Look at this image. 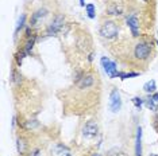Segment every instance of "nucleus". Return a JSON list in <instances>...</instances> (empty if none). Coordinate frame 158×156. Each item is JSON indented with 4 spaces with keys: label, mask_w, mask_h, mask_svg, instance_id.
I'll return each instance as SVG.
<instances>
[{
    "label": "nucleus",
    "mask_w": 158,
    "mask_h": 156,
    "mask_svg": "<svg viewBox=\"0 0 158 156\" xmlns=\"http://www.w3.org/2000/svg\"><path fill=\"white\" fill-rule=\"evenodd\" d=\"M64 26H65V16L62 14H57L53 18V20L49 23L48 28H46V37H56L60 33L64 31Z\"/></svg>",
    "instance_id": "f257e3e1"
},
{
    "label": "nucleus",
    "mask_w": 158,
    "mask_h": 156,
    "mask_svg": "<svg viewBox=\"0 0 158 156\" xmlns=\"http://www.w3.org/2000/svg\"><path fill=\"white\" fill-rule=\"evenodd\" d=\"M152 51H153V46L150 42H145V41H141L135 45L134 47V57L138 61H147L152 55Z\"/></svg>",
    "instance_id": "f03ea898"
},
{
    "label": "nucleus",
    "mask_w": 158,
    "mask_h": 156,
    "mask_svg": "<svg viewBox=\"0 0 158 156\" xmlns=\"http://www.w3.org/2000/svg\"><path fill=\"white\" fill-rule=\"evenodd\" d=\"M100 35L106 39H115L119 35V26L114 20H106L100 26Z\"/></svg>",
    "instance_id": "7ed1b4c3"
},
{
    "label": "nucleus",
    "mask_w": 158,
    "mask_h": 156,
    "mask_svg": "<svg viewBox=\"0 0 158 156\" xmlns=\"http://www.w3.org/2000/svg\"><path fill=\"white\" fill-rule=\"evenodd\" d=\"M100 62H102V66H103L104 72H106V74L110 78H116L118 77L119 72H118L116 63H115L114 61H111L108 57H103V58L100 59Z\"/></svg>",
    "instance_id": "20e7f679"
},
{
    "label": "nucleus",
    "mask_w": 158,
    "mask_h": 156,
    "mask_svg": "<svg viewBox=\"0 0 158 156\" xmlns=\"http://www.w3.org/2000/svg\"><path fill=\"white\" fill-rule=\"evenodd\" d=\"M99 133V124L95 120H89L85 123V125L82 127V136L87 137V139H92L96 137Z\"/></svg>",
    "instance_id": "39448f33"
},
{
    "label": "nucleus",
    "mask_w": 158,
    "mask_h": 156,
    "mask_svg": "<svg viewBox=\"0 0 158 156\" xmlns=\"http://www.w3.org/2000/svg\"><path fill=\"white\" fill-rule=\"evenodd\" d=\"M122 108V98H120V93L118 89H114L110 94V109L111 112L118 113Z\"/></svg>",
    "instance_id": "423d86ee"
},
{
    "label": "nucleus",
    "mask_w": 158,
    "mask_h": 156,
    "mask_svg": "<svg viewBox=\"0 0 158 156\" xmlns=\"http://www.w3.org/2000/svg\"><path fill=\"white\" fill-rule=\"evenodd\" d=\"M126 23H127L128 28L131 30V34L134 38H138L139 37V19L135 14H131V15L127 16L126 19Z\"/></svg>",
    "instance_id": "0eeeda50"
},
{
    "label": "nucleus",
    "mask_w": 158,
    "mask_h": 156,
    "mask_svg": "<svg viewBox=\"0 0 158 156\" xmlns=\"http://www.w3.org/2000/svg\"><path fill=\"white\" fill-rule=\"evenodd\" d=\"M48 14H49V11L45 8H38L37 11H34L33 14H31V18H30V24L28 26H31V27H34V26H37V24L41 22L44 18H46L48 16Z\"/></svg>",
    "instance_id": "6e6552de"
},
{
    "label": "nucleus",
    "mask_w": 158,
    "mask_h": 156,
    "mask_svg": "<svg viewBox=\"0 0 158 156\" xmlns=\"http://www.w3.org/2000/svg\"><path fill=\"white\" fill-rule=\"evenodd\" d=\"M95 84V77H93V74L91 73H84V76L81 77V80L78 81L76 84L78 89H88V88H91L92 85Z\"/></svg>",
    "instance_id": "1a4fd4ad"
},
{
    "label": "nucleus",
    "mask_w": 158,
    "mask_h": 156,
    "mask_svg": "<svg viewBox=\"0 0 158 156\" xmlns=\"http://www.w3.org/2000/svg\"><path fill=\"white\" fill-rule=\"evenodd\" d=\"M135 156H142V128H136L135 136Z\"/></svg>",
    "instance_id": "9d476101"
},
{
    "label": "nucleus",
    "mask_w": 158,
    "mask_h": 156,
    "mask_svg": "<svg viewBox=\"0 0 158 156\" xmlns=\"http://www.w3.org/2000/svg\"><path fill=\"white\" fill-rule=\"evenodd\" d=\"M27 148H28V143L24 137L19 136L16 139V150H18V154L19 155H26L27 152Z\"/></svg>",
    "instance_id": "9b49d317"
},
{
    "label": "nucleus",
    "mask_w": 158,
    "mask_h": 156,
    "mask_svg": "<svg viewBox=\"0 0 158 156\" xmlns=\"http://www.w3.org/2000/svg\"><path fill=\"white\" fill-rule=\"evenodd\" d=\"M107 14L111 16H120L123 14V10L118 3H110L107 7Z\"/></svg>",
    "instance_id": "f8f14e48"
},
{
    "label": "nucleus",
    "mask_w": 158,
    "mask_h": 156,
    "mask_svg": "<svg viewBox=\"0 0 158 156\" xmlns=\"http://www.w3.org/2000/svg\"><path fill=\"white\" fill-rule=\"evenodd\" d=\"M37 41H38L37 34H34V35H33V37H31L30 39H27V41H26V45H24L23 50L26 51V54H27V55H30L31 53H33V49H34L35 42H37Z\"/></svg>",
    "instance_id": "ddd939ff"
},
{
    "label": "nucleus",
    "mask_w": 158,
    "mask_h": 156,
    "mask_svg": "<svg viewBox=\"0 0 158 156\" xmlns=\"http://www.w3.org/2000/svg\"><path fill=\"white\" fill-rule=\"evenodd\" d=\"M156 89H157V84L154 80L147 81V82L143 85V90H145V93H147V94H154L156 93Z\"/></svg>",
    "instance_id": "4468645a"
},
{
    "label": "nucleus",
    "mask_w": 158,
    "mask_h": 156,
    "mask_svg": "<svg viewBox=\"0 0 158 156\" xmlns=\"http://www.w3.org/2000/svg\"><path fill=\"white\" fill-rule=\"evenodd\" d=\"M145 105H146L147 109H150V111H153V112H157L158 111V104L153 100V97L150 94H149V97L145 100Z\"/></svg>",
    "instance_id": "2eb2a0df"
},
{
    "label": "nucleus",
    "mask_w": 158,
    "mask_h": 156,
    "mask_svg": "<svg viewBox=\"0 0 158 156\" xmlns=\"http://www.w3.org/2000/svg\"><path fill=\"white\" fill-rule=\"evenodd\" d=\"M85 12H87V16L89 18V19H95L96 18V7H95V4L88 3V4L85 6Z\"/></svg>",
    "instance_id": "dca6fc26"
},
{
    "label": "nucleus",
    "mask_w": 158,
    "mask_h": 156,
    "mask_svg": "<svg viewBox=\"0 0 158 156\" xmlns=\"http://www.w3.org/2000/svg\"><path fill=\"white\" fill-rule=\"evenodd\" d=\"M139 76V73H136V72H119V74H118V78H120L122 81H124V80H127V78H134V77H138Z\"/></svg>",
    "instance_id": "f3484780"
},
{
    "label": "nucleus",
    "mask_w": 158,
    "mask_h": 156,
    "mask_svg": "<svg viewBox=\"0 0 158 156\" xmlns=\"http://www.w3.org/2000/svg\"><path fill=\"white\" fill-rule=\"evenodd\" d=\"M24 23H26V15H24V14H22V15H20V18H19V20H18L16 28H15V37H16L18 34H19V31L24 27Z\"/></svg>",
    "instance_id": "a211bd4d"
},
{
    "label": "nucleus",
    "mask_w": 158,
    "mask_h": 156,
    "mask_svg": "<svg viewBox=\"0 0 158 156\" xmlns=\"http://www.w3.org/2000/svg\"><path fill=\"white\" fill-rule=\"evenodd\" d=\"M53 151H54V154H56L57 156H61L62 154H65L66 151H69V148H68L66 145H64V144H57Z\"/></svg>",
    "instance_id": "6ab92c4d"
},
{
    "label": "nucleus",
    "mask_w": 158,
    "mask_h": 156,
    "mask_svg": "<svg viewBox=\"0 0 158 156\" xmlns=\"http://www.w3.org/2000/svg\"><path fill=\"white\" fill-rule=\"evenodd\" d=\"M24 57H27V54H26V51H24L23 49H22V50H19V51H18L16 54H15V61H16V65H18V66L22 65Z\"/></svg>",
    "instance_id": "aec40b11"
},
{
    "label": "nucleus",
    "mask_w": 158,
    "mask_h": 156,
    "mask_svg": "<svg viewBox=\"0 0 158 156\" xmlns=\"http://www.w3.org/2000/svg\"><path fill=\"white\" fill-rule=\"evenodd\" d=\"M11 81L14 84H16V85H20V82H22V74H20L19 72H16V70H12Z\"/></svg>",
    "instance_id": "412c9836"
},
{
    "label": "nucleus",
    "mask_w": 158,
    "mask_h": 156,
    "mask_svg": "<svg viewBox=\"0 0 158 156\" xmlns=\"http://www.w3.org/2000/svg\"><path fill=\"white\" fill-rule=\"evenodd\" d=\"M132 104H134V106L136 109H139V111H141V108L143 105H145V100H143V98H141V97H134L132 98Z\"/></svg>",
    "instance_id": "4be33fe9"
},
{
    "label": "nucleus",
    "mask_w": 158,
    "mask_h": 156,
    "mask_svg": "<svg viewBox=\"0 0 158 156\" xmlns=\"http://www.w3.org/2000/svg\"><path fill=\"white\" fill-rule=\"evenodd\" d=\"M38 127V121L37 120H28L24 123V129H34Z\"/></svg>",
    "instance_id": "5701e85b"
},
{
    "label": "nucleus",
    "mask_w": 158,
    "mask_h": 156,
    "mask_svg": "<svg viewBox=\"0 0 158 156\" xmlns=\"http://www.w3.org/2000/svg\"><path fill=\"white\" fill-rule=\"evenodd\" d=\"M24 34H26V35H24V37H26V39H30L31 37H33V30H31V26H27L26 28H24Z\"/></svg>",
    "instance_id": "b1692460"
},
{
    "label": "nucleus",
    "mask_w": 158,
    "mask_h": 156,
    "mask_svg": "<svg viewBox=\"0 0 158 156\" xmlns=\"http://www.w3.org/2000/svg\"><path fill=\"white\" fill-rule=\"evenodd\" d=\"M30 156H41V150H34V151H31V154H30Z\"/></svg>",
    "instance_id": "393cba45"
},
{
    "label": "nucleus",
    "mask_w": 158,
    "mask_h": 156,
    "mask_svg": "<svg viewBox=\"0 0 158 156\" xmlns=\"http://www.w3.org/2000/svg\"><path fill=\"white\" fill-rule=\"evenodd\" d=\"M152 97H153V100H154V101H156L157 104H158V92H156V93H154V94L152 96Z\"/></svg>",
    "instance_id": "a878e982"
},
{
    "label": "nucleus",
    "mask_w": 158,
    "mask_h": 156,
    "mask_svg": "<svg viewBox=\"0 0 158 156\" xmlns=\"http://www.w3.org/2000/svg\"><path fill=\"white\" fill-rule=\"evenodd\" d=\"M92 59H93V53H91V54L88 55V61H89V62H92Z\"/></svg>",
    "instance_id": "bb28decb"
},
{
    "label": "nucleus",
    "mask_w": 158,
    "mask_h": 156,
    "mask_svg": "<svg viewBox=\"0 0 158 156\" xmlns=\"http://www.w3.org/2000/svg\"><path fill=\"white\" fill-rule=\"evenodd\" d=\"M61 156H72V154H70V151H66L65 154H62Z\"/></svg>",
    "instance_id": "cd10ccee"
},
{
    "label": "nucleus",
    "mask_w": 158,
    "mask_h": 156,
    "mask_svg": "<svg viewBox=\"0 0 158 156\" xmlns=\"http://www.w3.org/2000/svg\"><path fill=\"white\" fill-rule=\"evenodd\" d=\"M80 6H81V7H85V6H87V4H85V0H80Z\"/></svg>",
    "instance_id": "c85d7f7f"
},
{
    "label": "nucleus",
    "mask_w": 158,
    "mask_h": 156,
    "mask_svg": "<svg viewBox=\"0 0 158 156\" xmlns=\"http://www.w3.org/2000/svg\"><path fill=\"white\" fill-rule=\"evenodd\" d=\"M92 156H100V155H99V154H93Z\"/></svg>",
    "instance_id": "c756f323"
},
{
    "label": "nucleus",
    "mask_w": 158,
    "mask_h": 156,
    "mask_svg": "<svg viewBox=\"0 0 158 156\" xmlns=\"http://www.w3.org/2000/svg\"><path fill=\"white\" fill-rule=\"evenodd\" d=\"M143 2H145V3H147V2H150V0H143Z\"/></svg>",
    "instance_id": "7c9ffc66"
},
{
    "label": "nucleus",
    "mask_w": 158,
    "mask_h": 156,
    "mask_svg": "<svg viewBox=\"0 0 158 156\" xmlns=\"http://www.w3.org/2000/svg\"><path fill=\"white\" fill-rule=\"evenodd\" d=\"M156 43H157V46H158V41H156Z\"/></svg>",
    "instance_id": "2f4dec72"
}]
</instances>
